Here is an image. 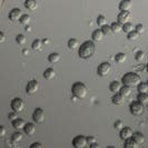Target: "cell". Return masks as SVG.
<instances>
[{"label": "cell", "mask_w": 148, "mask_h": 148, "mask_svg": "<svg viewBox=\"0 0 148 148\" xmlns=\"http://www.w3.org/2000/svg\"><path fill=\"white\" fill-rule=\"evenodd\" d=\"M96 52V46L92 41H85L80 45V48L78 50V55L82 59H89L91 58Z\"/></svg>", "instance_id": "6da1fadb"}, {"label": "cell", "mask_w": 148, "mask_h": 148, "mask_svg": "<svg viewBox=\"0 0 148 148\" xmlns=\"http://www.w3.org/2000/svg\"><path fill=\"white\" fill-rule=\"evenodd\" d=\"M121 82H123L124 85L129 86V87H132V88L137 87L141 82L139 75H137L136 73H126V74L123 76Z\"/></svg>", "instance_id": "7a4b0ae2"}, {"label": "cell", "mask_w": 148, "mask_h": 148, "mask_svg": "<svg viewBox=\"0 0 148 148\" xmlns=\"http://www.w3.org/2000/svg\"><path fill=\"white\" fill-rule=\"evenodd\" d=\"M71 92L76 98L78 99H84L87 96V87L84 82H75L71 87Z\"/></svg>", "instance_id": "3957f363"}, {"label": "cell", "mask_w": 148, "mask_h": 148, "mask_svg": "<svg viewBox=\"0 0 148 148\" xmlns=\"http://www.w3.org/2000/svg\"><path fill=\"white\" fill-rule=\"evenodd\" d=\"M129 110L134 116H140L144 112V104H141L140 101H133L129 106Z\"/></svg>", "instance_id": "277c9868"}, {"label": "cell", "mask_w": 148, "mask_h": 148, "mask_svg": "<svg viewBox=\"0 0 148 148\" xmlns=\"http://www.w3.org/2000/svg\"><path fill=\"white\" fill-rule=\"evenodd\" d=\"M73 146L75 148H85L88 146V140H87V137L86 136H82L79 135L77 137H75L74 140H73Z\"/></svg>", "instance_id": "5b68a950"}, {"label": "cell", "mask_w": 148, "mask_h": 148, "mask_svg": "<svg viewBox=\"0 0 148 148\" xmlns=\"http://www.w3.org/2000/svg\"><path fill=\"white\" fill-rule=\"evenodd\" d=\"M111 71V66L109 62H101L97 68V74L100 77H106Z\"/></svg>", "instance_id": "8992f818"}, {"label": "cell", "mask_w": 148, "mask_h": 148, "mask_svg": "<svg viewBox=\"0 0 148 148\" xmlns=\"http://www.w3.org/2000/svg\"><path fill=\"white\" fill-rule=\"evenodd\" d=\"M32 119L36 124H42L45 121V111L42 108H36L32 114Z\"/></svg>", "instance_id": "52a82bcc"}, {"label": "cell", "mask_w": 148, "mask_h": 148, "mask_svg": "<svg viewBox=\"0 0 148 148\" xmlns=\"http://www.w3.org/2000/svg\"><path fill=\"white\" fill-rule=\"evenodd\" d=\"M23 108H25V103L21 98H15L11 101V109L16 112H20L23 110Z\"/></svg>", "instance_id": "ba28073f"}, {"label": "cell", "mask_w": 148, "mask_h": 148, "mask_svg": "<svg viewBox=\"0 0 148 148\" xmlns=\"http://www.w3.org/2000/svg\"><path fill=\"white\" fill-rule=\"evenodd\" d=\"M38 90H39V84L38 82L36 80H31L27 84V87H26V91H27V94H29V95H34V94H36Z\"/></svg>", "instance_id": "9c48e42d"}, {"label": "cell", "mask_w": 148, "mask_h": 148, "mask_svg": "<svg viewBox=\"0 0 148 148\" xmlns=\"http://www.w3.org/2000/svg\"><path fill=\"white\" fill-rule=\"evenodd\" d=\"M133 135H134V132L130 127H124V128L120 130V133H119L120 138L124 141L127 140V139H129V138H133Z\"/></svg>", "instance_id": "30bf717a"}, {"label": "cell", "mask_w": 148, "mask_h": 148, "mask_svg": "<svg viewBox=\"0 0 148 148\" xmlns=\"http://www.w3.org/2000/svg\"><path fill=\"white\" fill-rule=\"evenodd\" d=\"M22 17V11L18 8L12 9L10 12H9V19L11 21H20V18Z\"/></svg>", "instance_id": "8fae6325"}, {"label": "cell", "mask_w": 148, "mask_h": 148, "mask_svg": "<svg viewBox=\"0 0 148 148\" xmlns=\"http://www.w3.org/2000/svg\"><path fill=\"white\" fill-rule=\"evenodd\" d=\"M130 18H132V15H130L129 11H120L118 17H117V20L124 25V23H126V22H129Z\"/></svg>", "instance_id": "7c38bea8"}, {"label": "cell", "mask_w": 148, "mask_h": 148, "mask_svg": "<svg viewBox=\"0 0 148 148\" xmlns=\"http://www.w3.org/2000/svg\"><path fill=\"white\" fill-rule=\"evenodd\" d=\"M125 99H126V97L123 96L120 92H117L116 95L112 96L111 101H112V104H115V105H123L125 103Z\"/></svg>", "instance_id": "4fadbf2b"}, {"label": "cell", "mask_w": 148, "mask_h": 148, "mask_svg": "<svg viewBox=\"0 0 148 148\" xmlns=\"http://www.w3.org/2000/svg\"><path fill=\"white\" fill-rule=\"evenodd\" d=\"M123 88V84L121 82H117V80H114V82H110L109 85V89H110L111 92H120V89Z\"/></svg>", "instance_id": "5bb4252c"}, {"label": "cell", "mask_w": 148, "mask_h": 148, "mask_svg": "<svg viewBox=\"0 0 148 148\" xmlns=\"http://www.w3.org/2000/svg\"><path fill=\"white\" fill-rule=\"evenodd\" d=\"M23 132L27 136H32L36 133V126L32 123H28V124H26V126L23 128Z\"/></svg>", "instance_id": "9a60e30c"}, {"label": "cell", "mask_w": 148, "mask_h": 148, "mask_svg": "<svg viewBox=\"0 0 148 148\" xmlns=\"http://www.w3.org/2000/svg\"><path fill=\"white\" fill-rule=\"evenodd\" d=\"M132 8V1L130 0H121L119 3V10L120 11H129Z\"/></svg>", "instance_id": "2e32d148"}, {"label": "cell", "mask_w": 148, "mask_h": 148, "mask_svg": "<svg viewBox=\"0 0 148 148\" xmlns=\"http://www.w3.org/2000/svg\"><path fill=\"white\" fill-rule=\"evenodd\" d=\"M104 37H105V34H104V31L101 30V28L95 30V31L92 32V36H91L92 40H95V41H101V40L104 39Z\"/></svg>", "instance_id": "e0dca14e"}, {"label": "cell", "mask_w": 148, "mask_h": 148, "mask_svg": "<svg viewBox=\"0 0 148 148\" xmlns=\"http://www.w3.org/2000/svg\"><path fill=\"white\" fill-rule=\"evenodd\" d=\"M25 7L30 11H35L38 8V3L36 0H26L25 1Z\"/></svg>", "instance_id": "ac0fdd59"}, {"label": "cell", "mask_w": 148, "mask_h": 148, "mask_svg": "<svg viewBox=\"0 0 148 148\" xmlns=\"http://www.w3.org/2000/svg\"><path fill=\"white\" fill-rule=\"evenodd\" d=\"M26 126V123H25V120L23 119H20V118H17L15 120H12V127L16 128V129H23Z\"/></svg>", "instance_id": "d6986e66"}, {"label": "cell", "mask_w": 148, "mask_h": 148, "mask_svg": "<svg viewBox=\"0 0 148 148\" xmlns=\"http://www.w3.org/2000/svg\"><path fill=\"white\" fill-rule=\"evenodd\" d=\"M133 139L140 146V145H143V144L145 143V136L141 133H139V132H137V133H134Z\"/></svg>", "instance_id": "ffe728a7"}, {"label": "cell", "mask_w": 148, "mask_h": 148, "mask_svg": "<svg viewBox=\"0 0 148 148\" xmlns=\"http://www.w3.org/2000/svg\"><path fill=\"white\" fill-rule=\"evenodd\" d=\"M123 27H124V25L121 22H119L118 20L111 23V30L115 34H119L120 31H123Z\"/></svg>", "instance_id": "44dd1931"}, {"label": "cell", "mask_w": 148, "mask_h": 148, "mask_svg": "<svg viewBox=\"0 0 148 148\" xmlns=\"http://www.w3.org/2000/svg\"><path fill=\"white\" fill-rule=\"evenodd\" d=\"M55 76H56V71H55L52 68H48V69H46L44 71V77H45V79H47V80L53 79Z\"/></svg>", "instance_id": "7402d4cb"}, {"label": "cell", "mask_w": 148, "mask_h": 148, "mask_svg": "<svg viewBox=\"0 0 148 148\" xmlns=\"http://www.w3.org/2000/svg\"><path fill=\"white\" fill-rule=\"evenodd\" d=\"M22 134L19 133V132H16V133L12 134V136H11V141H12V144L14 145H17L18 143H20L22 140Z\"/></svg>", "instance_id": "603a6c76"}, {"label": "cell", "mask_w": 148, "mask_h": 148, "mask_svg": "<svg viewBox=\"0 0 148 148\" xmlns=\"http://www.w3.org/2000/svg\"><path fill=\"white\" fill-rule=\"evenodd\" d=\"M124 147L125 148H138L139 147V145L134 140L133 138H129V139L125 140V143H124Z\"/></svg>", "instance_id": "cb8c5ba5"}, {"label": "cell", "mask_w": 148, "mask_h": 148, "mask_svg": "<svg viewBox=\"0 0 148 148\" xmlns=\"http://www.w3.org/2000/svg\"><path fill=\"white\" fill-rule=\"evenodd\" d=\"M137 90L139 94H147L148 92V82H140L137 86Z\"/></svg>", "instance_id": "d4e9b609"}, {"label": "cell", "mask_w": 148, "mask_h": 148, "mask_svg": "<svg viewBox=\"0 0 148 148\" xmlns=\"http://www.w3.org/2000/svg\"><path fill=\"white\" fill-rule=\"evenodd\" d=\"M48 60H49V62H51V64H56V62H58L60 60V55L57 53V52H52V53L49 55Z\"/></svg>", "instance_id": "484cf974"}, {"label": "cell", "mask_w": 148, "mask_h": 148, "mask_svg": "<svg viewBox=\"0 0 148 148\" xmlns=\"http://www.w3.org/2000/svg\"><path fill=\"white\" fill-rule=\"evenodd\" d=\"M120 94L125 97H129L130 95H132V87L124 85V86H123V88L120 89Z\"/></svg>", "instance_id": "4316f807"}, {"label": "cell", "mask_w": 148, "mask_h": 148, "mask_svg": "<svg viewBox=\"0 0 148 148\" xmlns=\"http://www.w3.org/2000/svg\"><path fill=\"white\" fill-rule=\"evenodd\" d=\"M42 44H44V41H41V40H39V39H36V40L32 42V45H31V48H32L34 50L39 51V50H41V48H42Z\"/></svg>", "instance_id": "83f0119b"}, {"label": "cell", "mask_w": 148, "mask_h": 148, "mask_svg": "<svg viewBox=\"0 0 148 148\" xmlns=\"http://www.w3.org/2000/svg\"><path fill=\"white\" fill-rule=\"evenodd\" d=\"M127 59V56L124 53V52H118V53H116V56H115V60L119 62V64H123V62H125Z\"/></svg>", "instance_id": "f1b7e54d"}, {"label": "cell", "mask_w": 148, "mask_h": 148, "mask_svg": "<svg viewBox=\"0 0 148 148\" xmlns=\"http://www.w3.org/2000/svg\"><path fill=\"white\" fill-rule=\"evenodd\" d=\"M78 46H79V42L76 38H70L68 40V47L70 49H76V48H78Z\"/></svg>", "instance_id": "f546056e"}, {"label": "cell", "mask_w": 148, "mask_h": 148, "mask_svg": "<svg viewBox=\"0 0 148 148\" xmlns=\"http://www.w3.org/2000/svg\"><path fill=\"white\" fill-rule=\"evenodd\" d=\"M139 32L138 31H136V30H133L132 32H129V34H127V38L129 39V40H132V41H135V40H137L138 38H139Z\"/></svg>", "instance_id": "4dcf8cb0"}, {"label": "cell", "mask_w": 148, "mask_h": 148, "mask_svg": "<svg viewBox=\"0 0 148 148\" xmlns=\"http://www.w3.org/2000/svg\"><path fill=\"white\" fill-rule=\"evenodd\" d=\"M133 30H135L133 23H130V22H126V23H124V27H123V31H124V32L129 34V32H132Z\"/></svg>", "instance_id": "1f68e13d"}, {"label": "cell", "mask_w": 148, "mask_h": 148, "mask_svg": "<svg viewBox=\"0 0 148 148\" xmlns=\"http://www.w3.org/2000/svg\"><path fill=\"white\" fill-rule=\"evenodd\" d=\"M97 23H98V26L101 28L103 26L107 25V18H106L105 16H103V15L98 16V18H97Z\"/></svg>", "instance_id": "d6a6232c"}, {"label": "cell", "mask_w": 148, "mask_h": 148, "mask_svg": "<svg viewBox=\"0 0 148 148\" xmlns=\"http://www.w3.org/2000/svg\"><path fill=\"white\" fill-rule=\"evenodd\" d=\"M137 100L140 101L141 104H148V95L147 94H139L137 97Z\"/></svg>", "instance_id": "836d02e7"}, {"label": "cell", "mask_w": 148, "mask_h": 148, "mask_svg": "<svg viewBox=\"0 0 148 148\" xmlns=\"http://www.w3.org/2000/svg\"><path fill=\"white\" fill-rule=\"evenodd\" d=\"M16 41L18 42V45L23 46V45L27 42V38H26V36H23V35H18L16 37Z\"/></svg>", "instance_id": "e575fe53"}, {"label": "cell", "mask_w": 148, "mask_h": 148, "mask_svg": "<svg viewBox=\"0 0 148 148\" xmlns=\"http://www.w3.org/2000/svg\"><path fill=\"white\" fill-rule=\"evenodd\" d=\"M20 22H21V25H25V26L29 25V22H30V16L29 15H22V17L20 18Z\"/></svg>", "instance_id": "d590c367"}, {"label": "cell", "mask_w": 148, "mask_h": 148, "mask_svg": "<svg viewBox=\"0 0 148 148\" xmlns=\"http://www.w3.org/2000/svg\"><path fill=\"white\" fill-rule=\"evenodd\" d=\"M135 58H136V60L137 61H143L144 60V58H145V52L144 51H138L136 52V55H135Z\"/></svg>", "instance_id": "8d00e7d4"}, {"label": "cell", "mask_w": 148, "mask_h": 148, "mask_svg": "<svg viewBox=\"0 0 148 148\" xmlns=\"http://www.w3.org/2000/svg\"><path fill=\"white\" fill-rule=\"evenodd\" d=\"M101 30L104 31L105 35H109L110 32H112V30H111V26H108V25H105L101 27Z\"/></svg>", "instance_id": "74e56055"}, {"label": "cell", "mask_w": 148, "mask_h": 148, "mask_svg": "<svg viewBox=\"0 0 148 148\" xmlns=\"http://www.w3.org/2000/svg\"><path fill=\"white\" fill-rule=\"evenodd\" d=\"M114 126H115V128H116L117 130H121V129L124 128V124H123V121H121V120H118V121H116V123H115V125H114Z\"/></svg>", "instance_id": "f35d334b"}, {"label": "cell", "mask_w": 148, "mask_h": 148, "mask_svg": "<svg viewBox=\"0 0 148 148\" xmlns=\"http://www.w3.org/2000/svg\"><path fill=\"white\" fill-rule=\"evenodd\" d=\"M17 114H18V112H16V111H14V112H10V114L8 115V118L10 119L11 121H12V120H15V119L18 118V115H17Z\"/></svg>", "instance_id": "ab89813d"}, {"label": "cell", "mask_w": 148, "mask_h": 148, "mask_svg": "<svg viewBox=\"0 0 148 148\" xmlns=\"http://www.w3.org/2000/svg\"><path fill=\"white\" fill-rule=\"evenodd\" d=\"M135 30H136V31H138L139 34H143V32H144V26L139 23V25H137V26L135 27Z\"/></svg>", "instance_id": "60d3db41"}, {"label": "cell", "mask_w": 148, "mask_h": 148, "mask_svg": "<svg viewBox=\"0 0 148 148\" xmlns=\"http://www.w3.org/2000/svg\"><path fill=\"white\" fill-rule=\"evenodd\" d=\"M87 140H88V145H89V146H90L91 144H94V143H97L96 138H95L94 136H89V137H87Z\"/></svg>", "instance_id": "b9f144b4"}, {"label": "cell", "mask_w": 148, "mask_h": 148, "mask_svg": "<svg viewBox=\"0 0 148 148\" xmlns=\"http://www.w3.org/2000/svg\"><path fill=\"white\" fill-rule=\"evenodd\" d=\"M30 148H42V145L40 143H32L30 145Z\"/></svg>", "instance_id": "7bdbcfd3"}, {"label": "cell", "mask_w": 148, "mask_h": 148, "mask_svg": "<svg viewBox=\"0 0 148 148\" xmlns=\"http://www.w3.org/2000/svg\"><path fill=\"white\" fill-rule=\"evenodd\" d=\"M6 135V128L5 126H1L0 127V137H3Z\"/></svg>", "instance_id": "ee69618b"}, {"label": "cell", "mask_w": 148, "mask_h": 148, "mask_svg": "<svg viewBox=\"0 0 148 148\" xmlns=\"http://www.w3.org/2000/svg\"><path fill=\"white\" fill-rule=\"evenodd\" d=\"M5 40H6V36H5V34L1 31V32H0V42H5Z\"/></svg>", "instance_id": "f6af8a7d"}, {"label": "cell", "mask_w": 148, "mask_h": 148, "mask_svg": "<svg viewBox=\"0 0 148 148\" xmlns=\"http://www.w3.org/2000/svg\"><path fill=\"white\" fill-rule=\"evenodd\" d=\"M90 147H91V148H97V147H98V144H97V143H94V144H91V145H90Z\"/></svg>", "instance_id": "bcb514c9"}, {"label": "cell", "mask_w": 148, "mask_h": 148, "mask_svg": "<svg viewBox=\"0 0 148 148\" xmlns=\"http://www.w3.org/2000/svg\"><path fill=\"white\" fill-rule=\"evenodd\" d=\"M28 53H29L28 50H23V55H28Z\"/></svg>", "instance_id": "7dc6e473"}, {"label": "cell", "mask_w": 148, "mask_h": 148, "mask_svg": "<svg viewBox=\"0 0 148 148\" xmlns=\"http://www.w3.org/2000/svg\"><path fill=\"white\" fill-rule=\"evenodd\" d=\"M1 1V6H3V0H0Z\"/></svg>", "instance_id": "c3c4849f"}, {"label": "cell", "mask_w": 148, "mask_h": 148, "mask_svg": "<svg viewBox=\"0 0 148 148\" xmlns=\"http://www.w3.org/2000/svg\"><path fill=\"white\" fill-rule=\"evenodd\" d=\"M146 69H147V71H148V64L146 65Z\"/></svg>", "instance_id": "681fc988"}, {"label": "cell", "mask_w": 148, "mask_h": 148, "mask_svg": "<svg viewBox=\"0 0 148 148\" xmlns=\"http://www.w3.org/2000/svg\"><path fill=\"white\" fill-rule=\"evenodd\" d=\"M147 82H148V80H147Z\"/></svg>", "instance_id": "f907efd6"}]
</instances>
